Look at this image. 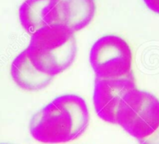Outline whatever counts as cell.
<instances>
[{
  "mask_svg": "<svg viewBox=\"0 0 159 144\" xmlns=\"http://www.w3.org/2000/svg\"><path fill=\"white\" fill-rule=\"evenodd\" d=\"M89 122L84 99L76 94H64L34 115L29 130L32 137L42 143H66L81 136Z\"/></svg>",
  "mask_w": 159,
  "mask_h": 144,
  "instance_id": "cell-1",
  "label": "cell"
},
{
  "mask_svg": "<svg viewBox=\"0 0 159 144\" xmlns=\"http://www.w3.org/2000/svg\"><path fill=\"white\" fill-rule=\"evenodd\" d=\"M27 56L39 72L55 77L70 68L77 54L74 32L61 25H47L30 35Z\"/></svg>",
  "mask_w": 159,
  "mask_h": 144,
  "instance_id": "cell-2",
  "label": "cell"
},
{
  "mask_svg": "<svg viewBox=\"0 0 159 144\" xmlns=\"http://www.w3.org/2000/svg\"><path fill=\"white\" fill-rule=\"evenodd\" d=\"M116 124L137 140L148 137L159 127V100L137 88L127 92L118 107Z\"/></svg>",
  "mask_w": 159,
  "mask_h": 144,
  "instance_id": "cell-3",
  "label": "cell"
},
{
  "mask_svg": "<svg viewBox=\"0 0 159 144\" xmlns=\"http://www.w3.org/2000/svg\"><path fill=\"white\" fill-rule=\"evenodd\" d=\"M89 60L97 78L114 79L133 73L130 46L116 35H106L97 40L91 48Z\"/></svg>",
  "mask_w": 159,
  "mask_h": 144,
  "instance_id": "cell-4",
  "label": "cell"
},
{
  "mask_svg": "<svg viewBox=\"0 0 159 144\" xmlns=\"http://www.w3.org/2000/svg\"><path fill=\"white\" fill-rule=\"evenodd\" d=\"M137 88L134 73L114 79L95 78L93 103L97 115L105 122L116 124L119 103L127 92Z\"/></svg>",
  "mask_w": 159,
  "mask_h": 144,
  "instance_id": "cell-5",
  "label": "cell"
},
{
  "mask_svg": "<svg viewBox=\"0 0 159 144\" xmlns=\"http://www.w3.org/2000/svg\"><path fill=\"white\" fill-rule=\"evenodd\" d=\"M94 0H50L45 10L48 25H61L73 32L88 27L95 15Z\"/></svg>",
  "mask_w": 159,
  "mask_h": 144,
  "instance_id": "cell-6",
  "label": "cell"
},
{
  "mask_svg": "<svg viewBox=\"0 0 159 144\" xmlns=\"http://www.w3.org/2000/svg\"><path fill=\"white\" fill-rule=\"evenodd\" d=\"M10 75L15 83L25 91H39L46 88L53 78L38 71L27 56V51L21 52L10 66Z\"/></svg>",
  "mask_w": 159,
  "mask_h": 144,
  "instance_id": "cell-7",
  "label": "cell"
},
{
  "mask_svg": "<svg viewBox=\"0 0 159 144\" xmlns=\"http://www.w3.org/2000/svg\"><path fill=\"white\" fill-rule=\"evenodd\" d=\"M50 0H25L19 9L21 26L27 33L32 35L47 26L45 10Z\"/></svg>",
  "mask_w": 159,
  "mask_h": 144,
  "instance_id": "cell-8",
  "label": "cell"
},
{
  "mask_svg": "<svg viewBox=\"0 0 159 144\" xmlns=\"http://www.w3.org/2000/svg\"><path fill=\"white\" fill-rule=\"evenodd\" d=\"M138 142L140 144H159V127L153 134Z\"/></svg>",
  "mask_w": 159,
  "mask_h": 144,
  "instance_id": "cell-9",
  "label": "cell"
},
{
  "mask_svg": "<svg viewBox=\"0 0 159 144\" xmlns=\"http://www.w3.org/2000/svg\"><path fill=\"white\" fill-rule=\"evenodd\" d=\"M143 2L149 10L159 14V0H143Z\"/></svg>",
  "mask_w": 159,
  "mask_h": 144,
  "instance_id": "cell-10",
  "label": "cell"
}]
</instances>
